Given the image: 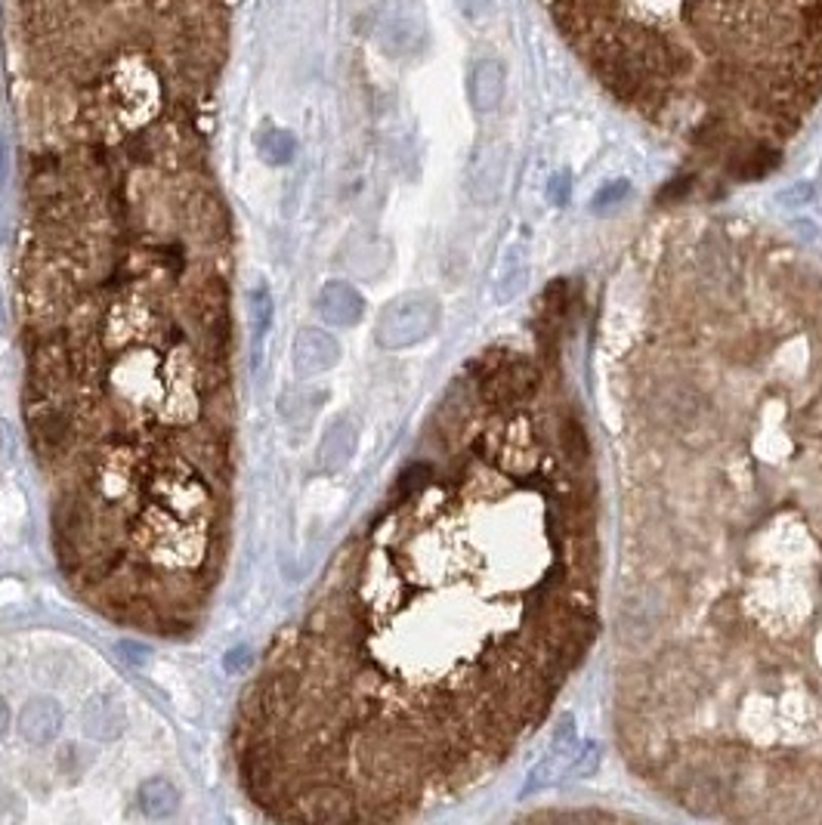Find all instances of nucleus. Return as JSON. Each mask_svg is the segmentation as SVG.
<instances>
[{"instance_id": "obj_4", "label": "nucleus", "mask_w": 822, "mask_h": 825, "mask_svg": "<svg viewBox=\"0 0 822 825\" xmlns=\"http://www.w3.org/2000/svg\"><path fill=\"white\" fill-rule=\"evenodd\" d=\"M504 91H507V65L495 56H483L471 65L467 75V99L479 115H488L502 108Z\"/></svg>"}, {"instance_id": "obj_2", "label": "nucleus", "mask_w": 822, "mask_h": 825, "mask_svg": "<svg viewBox=\"0 0 822 825\" xmlns=\"http://www.w3.org/2000/svg\"><path fill=\"white\" fill-rule=\"evenodd\" d=\"M436 325H440L436 297L424 294V290H411V294H402L383 306L375 337L383 350H405V347L426 340L436 331Z\"/></svg>"}, {"instance_id": "obj_1", "label": "nucleus", "mask_w": 822, "mask_h": 825, "mask_svg": "<svg viewBox=\"0 0 822 825\" xmlns=\"http://www.w3.org/2000/svg\"><path fill=\"white\" fill-rule=\"evenodd\" d=\"M471 371L479 405H488L492 412H507L533 402L541 387L538 366L519 352L486 350L473 362Z\"/></svg>"}, {"instance_id": "obj_9", "label": "nucleus", "mask_w": 822, "mask_h": 825, "mask_svg": "<svg viewBox=\"0 0 822 825\" xmlns=\"http://www.w3.org/2000/svg\"><path fill=\"white\" fill-rule=\"evenodd\" d=\"M177 807H180V792L170 780L155 776V780H146L139 785V811H143V816L168 819V816L177 813Z\"/></svg>"}, {"instance_id": "obj_15", "label": "nucleus", "mask_w": 822, "mask_h": 825, "mask_svg": "<svg viewBox=\"0 0 822 825\" xmlns=\"http://www.w3.org/2000/svg\"><path fill=\"white\" fill-rule=\"evenodd\" d=\"M693 189V177H684V180H671L665 189H662V195H658V201L662 204H668V201H681Z\"/></svg>"}, {"instance_id": "obj_8", "label": "nucleus", "mask_w": 822, "mask_h": 825, "mask_svg": "<svg viewBox=\"0 0 822 825\" xmlns=\"http://www.w3.org/2000/svg\"><path fill=\"white\" fill-rule=\"evenodd\" d=\"M356 443H359V430H356V424H352L350 417H337L335 424L328 427V433L322 436V445H319L322 470H328V474L340 470V467L352 458Z\"/></svg>"}, {"instance_id": "obj_3", "label": "nucleus", "mask_w": 822, "mask_h": 825, "mask_svg": "<svg viewBox=\"0 0 822 825\" xmlns=\"http://www.w3.org/2000/svg\"><path fill=\"white\" fill-rule=\"evenodd\" d=\"M426 41V13L414 0L393 3L381 22V44L390 56L418 53Z\"/></svg>"}, {"instance_id": "obj_17", "label": "nucleus", "mask_w": 822, "mask_h": 825, "mask_svg": "<svg viewBox=\"0 0 822 825\" xmlns=\"http://www.w3.org/2000/svg\"><path fill=\"white\" fill-rule=\"evenodd\" d=\"M810 195H813L810 183H798V186H792V189H786V192H782V204H789V208H801V204H808Z\"/></svg>"}, {"instance_id": "obj_5", "label": "nucleus", "mask_w": 822, "mask_h": 825, "mask_svg": "<svg viewBox=\"0 0 822 825\" xmlns=\"http://www.w3.org/2000/svg\"><path fill=\"white\" fill-rule=\"evenodd\" d=\"M337 359H340V343L328 331L304 328L294 340V368L301 374H322L335 368Z\"/></svg>"}, {"instance_id": "obj_11", "label": "nucleus", "mask_w": 822, "mask_h": 825, "mask_svg": "<svg viewBox=\"0 0 822 825\" xmlns=\"http://www.w3.org/2000/svg\"><path fill=\"white\" fill-rule=\"evenodd\" d=\"M257 152L266 165H288L294 152H297V139L282 127H266L257 134Z\"/></svg>"}, {"instance_id": "obj_14", "label": "nucleus", "mask_w": 822, "mask_h": 825, "mask_svg": "<svg viewBox=\"0 0 822 825\" xmlns=\"http://www.w3.org/2000/svg\"><path fill=\"white\" fill-rule=\"evenodd\" d=\"M628 192H631V186L624 183V180H615V183L603 186L594 195V211H612V208H619V204L628 199Z\"/></svg>"}, {"instance_id": "obj_16", "label": "nucleus", "mask_w": 822, "mask_h": 825, "mask_svg": "<svg viewBox=\"0 0 822 825\" xmlns=\"http://www.w3.org/2000/svg\"><path fill=\"white\" fill-rule=\"evenodd\" d=\"M597 761H600V751H597L594 745H584V751H579V761L572 764V773H576V776H588L597 766Z\"/></svg>"}, {"instance_id": "obj_19", "label": "nucleus", "mask_w": 822, "mask_h": 825, "mask_svg": "<svg viewBox=\"0 0 822 825\" xmlns=\"http://www.w3.org/2000/svg\"><path fill=\"white\" fill-rule=\"evenodd\" d=\"M7 727H10V705L0 699V733H3Z\"/></svg>"}, {"instance_id": "obj_13", "label": "nucleus", "mask_w": 822, "mask_h": 825, "mask_svg": "<svg viewBox=\"0 0 822 825\" xmlns=\"http://www.w3.org/2000/svg\"><path fill=\"white\" fill-rule=\"evenodd\" d=\"M526 275H529V263L523 257L519 247H510L507 257L502 263V273H498V300H514L523 285H526Z\"/></svg>"}, {"instance_id": "obj_10", "label": "nucleus", "mask_w": 822, "mask_h": 825, "mask_svg": "<svg viewBox=\"0 0 822 825\" xmlns=\"http://www.w3.org/2000/svg\"><path fill=\"white\" fill-rule=\"evenodd\" d=\"M247 325H251V340H254V366H257V352H260V340L266 335L270 321H273V297L266 285H254L247 290Z\"/></svg>"}, {"instance_id": "obj_7", "label": "nucleus", "mask_w": 822, "mask_h": 825, "mask_svg": "<svg viewBox=\"0 0 822 825\" xmlns=\"http://www.w3.org/2000/svg\"><path fill=\"white\" fill-rule=\"evenodd\" d=\"M62 727V708L53 699H31L19 715V733L34 745L53 742Z\"/></svg>"}, {"instance_id": "obj_6", "label": "nucleus", "mask_w": 822, "mask_h": 825, "mask_svg": "<svg viewBox=\"0 0 822 825\" xmlns=\"http://www.w3.org/2000/svg\"><path fill=\"white\" fill-rule=\"evenodd\" d=\"M319 313L322 319L337 328H352L366 313V300L347 282H325V288L319 290Z\"/></svg>"}, {"instance_id": "obj_12", "label": "nucleus", "mask_w": 822, "mask_h": 825, "mask_svg": "<svg viewBox=\"0 0 822 825\" xmlns=\"http://www.w3.org/2000/svg\"><path fill=\"white\" fill-rule=\"evenodd\" d=\"M560 448H563L566 461L576 467L579 474L581 467H588V455H591V445H588V436H584V427L572 414H566L560 421Z\"/></svg>"}, {"instance_id": "obj_18", "label": "nucleus", "mask_w": 822, "mask_h": 825, "mask_svg": "<svg viewBox=\"0 0 822 825\" xmlns=\"http://www.w3.org/2000/svg\"><path fill=\"white\" fill-rule=\"evenodd\" d=\"M548 195L554 204H563L566 195H569V173H557L548 186Z\"/></svg>"}]
</instances>
